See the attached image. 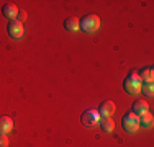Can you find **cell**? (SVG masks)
<instances>
[{"label":"cell","mask_w":154,"mask_h":147,"mask_svg":"<svg viewBox=\"0 0 154 147\" xmlns=\"http://www.w3.org/2000/svg\"><path fill=\"white\" fill-rule=\"evenodd\" d=\"M123 87H125V90H126V93L139 95V93H141V90H143V82H141V79H139L138 74L133 72V74H130V75L125 79Z\"/></svg>","instance_id":"obj_1"},{"label":"cell","mask_w":154,"mask_h":147,"mask_svg":"<svg viewBox=\"0 0 154 147\" xmlns=\"http://www.w3.org/2000/svg\"><path fill=\"white\" fill-rule=\"evenodd\" d=\"M79 23H80V29L84 33H95L100 28V18L97 15H85Z\"/></svg>","instance_id":"obj_2"},{"label":"cell","mask_w":154,"mask_h":147,"mask_svg":"<svg viewBox=\"0 0 154 147\" xmlns=\"http://www.w3.org/2000/svg\"><path fill=\"white\" fill-rule=\"evenodd\" d=\"M100 113L97 111V110H85V111L82 113V116H80V119H82V124L84 126H89V128H94L97 126L98 123H100Z\"/></svg>","instance_id":"obj_3"},{"label":"cell","mask_w":154,"mask_h":147,"mask_svg":"<svg viewBox=\"0 0 154 147\" xmlns=\"http://www.w3.org/2000/svg\"><path fill=\"white\" fill-rule=\"evenodd\" d=\"M123 129L126 132H136L138 128H139V123H138V116L134 115V113H126V115L123 116Z\"/></svg>","instance_id":"obj_4"},{"label":"cell","mask_w":154,"mask_h":147,"mask_svg":"<svg viewBox=\"0 0 154 147\" xmlns=\"http://www.w3.org/2000/svg\"><path fill=\"white\" fill-rule=\"evenodd\" d=\"M8 34L12 36V38H21L23 36V25L20 23V21H17V20H13V21H10L8 23Z\"/></svg>","instance_id":"obj_5"},{"label":"cell","mask_w":154,"mask_h":147,"mask_svg":"<svg viewBox=\"0 0 154 147\" xmlns=\"http://www.w3.org/2000/svg\"><path fill=\"white\" fill-rule=\"evenodd\" d=\"M98 113H100V116H112L113 113H115V103L113 101H103L100 105V110H98Z\"/></svg>","instance_id":"obj_6"},{"label":"cell","mask_w":154,"mask_h":147,"mask_svg":"<svg viewBox=\"0 0 154 147\" xmlns=\"http://www.w3.org/2000/svg\"><path fill=\"white\" fill-rule=\"evenodd\" d=\"M13 129V121L8 116H2L0 118V134H8Z\"/></svg>","instance_id":"obj_7"},{"label":"cell","mask_w":154,"mask_h":147,"mask_svg":"<svg viewBox=\"0 0 154 147\" xmlns=\"http://www.w3.org/2000/svg\"><path fill=\"white\" fill-rule=\"evenodd\" d=\"M148 103H146L144 100H136L133 103V111L131 113H134L136 116H141V115H144V113H148Z\"/></svg>","instance_id":"obj_8"},{"label":"cell","mask_w":154,"mask_h":147,"mask_svg":"<svg viewBox=\"0 0 154 147\" xmlns=\"http://www.w3.org/2000/svg\"><path fill=\"white\" fill-rule=\"evenodd\" d=\"M2 12H3V15H5L8 20H15L17 18V15H18V8L13 3H7V5H3V8H2Z\"/></svg>","instance_id":"obj_9"},{"label":"cell","mask_w":154,"mask_h":147,"mask_svg":"<svg viewBox=\"0 0 154 147\" xmlns=\"http://www.w3.org/2000/svg\"><path fill=\"white\" fill-rule=\"evenodd\" d=\"M98 124L102 126V129H103L105 132H112L113 129H115V123H113V119L108 118V116H102Z\"/></svg>","instance_id":"obj_10"},{"label":"cell","mask_w":154,"mask_h":147,"mask_svg":"<svg viewBox=\"0 0 154 147\" xmlns=\"http://www.w3.org/2000/svg\"><path fill=\"white\" fill-rule=\"evenodd\" d=\"M139 79H141L143 85H152V69L148 67V69H143L141 75H139Z\"/></svg>","instance_id":"obj_11"},{"label":"cell","mask_w":154,"mask_h":147,"mask_svg":"<svg viewBox=\"0 0 154 147\" xmlns=\"http://www.w3.org/2000/svg\"><path fill=\"white\" fill-rule=\"evenodd\" d=\"M64 26H66V29H69V31H79L80 29L79 18H74V16L67 18V20L64 21Z\"/></svg>","instance_id":"obj_12"},{"label":"cell","mask_w":154,"mask_h":147,"mask_svg":"<svg viewBox=\"0 0 154 147\" xmlns=\"http://www.w3.org/2000/svg\"><path fill=\"white\" fill-rule=\"evenodd\" d=\"M138 123L141 128H151L152 126V115L148 111V113H144V115L138 116Z\"/></svg>","instance_id":"obj_13"},{"label":"cell","mask_w":154,"mask_h":147,"mask_svg":"<svg viewBox=\"0 0 154 147\" xmlns=\"http://www.w3.org/2000/svg\"><path fill=\"white\" fill-rule=\"evenodd\" d=\"M0 147H8V137H7V134H0Z\"/></svg>","instance_id":"obj_14"},{"label":"cell","mask_w":154,"mask_h":147,"mask_svg":"<svg viewBox=\"0 0 154 147\" xmlns=\"http://www.w3.org/2000/svg\"><path fill=\"white\" fill-rule=\"evenodd\" d=\"M143 88H144V93L148 97H152V85H143Z\"/></svg>","instance_id":"obj_15"},{"label":"cell","mask_w":154,"mask_h":147,"mask_svg":"<svg viewBox=\"0 0 154 147\" xmlns=\"http://www.w3.org/2000/svg\"><path fill=\"white\" fill-rule=\"evenodd\" d=\"M17 16H18V21L21 23V21L26 20V12H21V10H18V15H17Z\"/></svg>","instance_id":"obj_16"}]
</instances>
